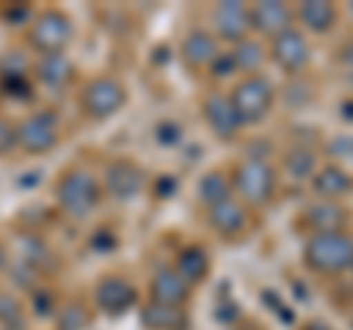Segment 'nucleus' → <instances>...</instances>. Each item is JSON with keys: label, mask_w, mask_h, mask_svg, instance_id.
<instances>
[{"label": "nucleus", "mask_w": 353, "mask_h": 330, "mask_svg": "<svg viewBox=\"0 0 353 330\" xmlns=\"http://www.w3.org/2000/svg\"><path fill=\"white\" fill-rule=\"evenodd\" d=\"M341 21V9L330 0H303L294 6V24L306 36H330Z\"/></svg>", "instance_id": "18"}, {"label": "nucleus", "mask_w": 353, "mask_h": 330, "mask_svg": "<svg viewBox=\"0 0 353 330\" xmlns=\"http://www.w3.org/2000/svg\"><path fill=\"white\" fill-rule=\"evenodd\" d=\"M324 153L330 157V162H339V165H345V168H350L353 165V136L330 139V145L324 148Z\"/></svg>", "instance_id": "29"}, {"label": "nucleus", "mask_w": 353, "mask_h": 330, "mask_svg": "<svg viewBox=\"0 0 353 330\" xmlns=\"http://www.w3.org/2000/svg\"><path fill=\"white\" fill-rule=\"evenodd\" d=\"M74 41V21L62 9H41L39 15L30 18L27 24V45L36 57H53V53H65Z\"/></svg>", "instance_id": "6"}, {"label": "nucleus", "mask_w": 353, "mask_h": 330, "mask_svg": "<svg viewBox=\"0 0 353 330\" xmlns=\"http://www.w3.org/2000/svg\"><path fill=\"white\" fill-rule=\"evenodd\" d=\"M350 274H353V269H350Z\"/></svg>", "instance_id": "37"}, {"label": "nucleus", "mask_w": 353, "mask_h": 330, "mask_svg": "<svg viewBox=\"0 0 353 330\" xmlns=\"http://www.w3.org/2000/svg\"><path fill=\"white\" fill-rule=\"evenodd\" d=\"M250 32L262 41H271L289 27H294V6L285 0H256L250 3Z\"/></svg>", "instance_id": "12"}, {"label": "nucleus", "mask_w": 353, "mask_h": 330, "mask_svg": "<svg viewBox=\"0 0 353 330\" xmlns=\"http://www.w3.org/2000/svg\"><path fill=\"white\" fill-rule=\"evenodd\" d=\"M350 330H353V316H350Z\"/></svg>", "instance_id": "35"}, {"label": "nucleus", "mask_w": 353, "mask_h": 330, "mask_svg": "<svg viewBox=\"0 0 353 330\" xmlns=\"http://www.w3.org/2000/svg\"><path fill=\"white\" fill-rule=\"evenodd\" d=\"M139 322L145 330H192V318L185 307H165L153 301L139 310Z\"/></svg>", "instance_id": "22"}, {"label": "nucleus", "mask_w": 353, "mask_h": 330, "mask_svg": "<svg viewBox=\"0 0 353 330\" xmlns=\"http://www.w3.org/2000/svg\"><path fill=\"white\" fill-rule=\"evenodd\" d=\"M0 324L6 330L24 327V307H21V301H15L12 295H0Z\"/></svg>", "instance_id": "27"}, {"label": "nucleus", "mask_w": 353, "mask_h": 330, "mask_svg": "<svg viewBox=\"0 0 353 330\" xmlns=\"http://www.w3.org/2000/svg\"><path fill=\"white\" fill-rule=\"evenodd\" d=\"M227 197H233V183H230V171L227 168H209L201 180H197V204L203 210L224 204Z\"/></svg>", "instance_id": "25"}, {"label": "nucleus", "mask_w": 353, "mask_h": 330, "mask_svg": "<svg viewBox=\"0 0 353 330\" xmlns=\"http://www.w3.org/2000/svg\"><path fill=\"white\" fill-rule=\"evenodd\" d=\"M53 197H57L59 210L74 218V222H85L103 201V186L88 168H68L59 174L57 186H53Z\"/></svg>", "instance_id": "3"}, {"label": "nucleus", "mask_w": 353, "mask_h": 330, "mask_svg": "<svg viewBox=\"0 0 353 330\" xmlns=\"http://www.w3.org/2000/svg\"><path fill=\"white\" fill-rule=\"evenodd\" d=\"M88 327V310L80 301H68L57 310V330H85Z\"/></svg>", "instance_id": "26"}, {"label": "nucleus", "mask_w": 353, "mask_h": 330, "mask_svg": "<svg viewBox=\"0 0 353 330\" xmlns=\"http://www.w3.org/2000/svg\"><path fill=\"white\" fill-rule=\"evenodd\" d=\"M148 295L153 304H165V307H189L194 286L183 278L174 266H162L148 283Z\"/></svg>", "instance_id": "17"}, {"label": "nucleus", "mask_w": 353, "mask_h": 330, "mask_svg": "<svg viewBox=\"0 0 353 330\" xmlns=\"http://www.w3.org/2000/svg\"><path fill=\"white\" fill-rule=\"evenodd\" d=\"M233 53V62L241 77H253V74H262V68L268 65V41H262L256 36H248L241 39L239 45L230 48Z\"/></svg>", "instance_id": "24"}, {"label": "nucleus", "mask_w": 353, "mask_h": 330, "mask_svg": "<svg viewBox=\"0 0 353 330\" xmlns=\"http://www.w3.org/2000/svg\"><path fill=\"white\" fill-rule=\"evenodd\" d=\"M268 62H274V68L283 71L289 80L306 77L309 65H312V41L294 24L268 41Z\"/></svg>", "instance_id": "7"}, {"label": "nucleus", "mask_w": 353, "mask_h": 330, "mask_svg": "<svg viewBox=\"0 0 353 330\" xmlns=\"http://www.w3.org/2000/svg\"><path fill=\"white\" fill-rule=\"evenodd\" d=\"M12 151H18V124L6 115H0V157H6Z\"/></svg>", "instance_id": "30"}, {"label": "nucleus", "mask_w": 353, "mask_h": 330, "mask_svg": "<svg viewBox=\"0 0 353 330\" xmlns=\"http://www.w3.org/2000/svg\"><path fill=\"white\" fill-rule=\"evenodd\" d=\"M127 101H130V92L121 77L97 74L80 89L77 106H80V113L88 121H106V118H115L127 106Z\"/></svg>", "instance_id": "5"}, {"label": "nucleus", "mask_w": 353, "mask_h": 330, "mask_svg": "<svg viewBox=\"0 0 353 330\" xmlns=\"http://www.w3.org/2000/svg\"><path fill=\"white\" fill-rule=\"evenodd\" d=\"M230 183H233V197H239L253 213L265 210L277 201L280 192V171L268 157H241L230 165Z\"/></svg>", "instance_id": "1"}, {"label": "nucleus", "mask_w": 353, "mask_h": 330, "mask_svg": "<svg viewBox=\"0 0 353 330\" xmlns=\"http://www.w3.org/2000/svg\"><path fill=\"white\" fill-rule=\"evenodd\" d=\"M174 269L180 271L192 286H197V283H203L209 274H212V257H209L206 245H201V242H192V245H185V248L176 251Z\"/></svg>", "instance_id": "23"}, {"label": "nucleus", "mask_w": 353, "mask_h": 330, "mask_svg": "<svg viewBox=\"0 0 353 330\" xmlns=\"http://www.w3.org/2000/svg\"><path fill=\"white\" fill-rule=\"evenodd\" d=\"M350 12H353V3H350Z\"/></svg>", "instance_id": "36"}, {"label": "nucleus", "mask_w": 353, "mask_h": 330, "mask_svg": "<svg viewBox=\"0 0 353 330\" xmlns=\"http://www.w3.org/2000/svg\"><path fill=\"white\" fill-rule=\"evenodd\" d=\"M6 266H9V257H6V248H3V242H0V274L6 271Z\"/></svg>", "instance_id": "33"}, {"label": "nucleus", "mask_w": 353, "mask_h": 330, "mask_svg": "<svg viewBox=\"0 0 353 330\" xmlns=\"http://www.w3.org/2000/svg\"><path fill=\"white\" fill-rule=\"evenodd\" d=\"M301 262L315 278H341L353 269V233L333 230V233H315L303 242Z\"/></svg>", "instance_id": "2"}, {"label": "nucleus", "mask_w": 353, "mask_h": 330, "mask_svg": "<svg viewBox=\"0 0 353 330\" xmlns=\"http://www.w3.org/2000/svg\"><path fill=\"white\" fill-rule=\"evenodd\" d=\"M157 139L162 148H176L183 142V124H176V121H162L157 127Z\"/></svg>", "instance_id": "31"}, {"label": "nucleus", "mask_w": 353, "mask_h": 330, "mask_svg": "<svg viewBox=\"0 0 353 330\" xmlns=\"http://www.w3.org/2000/svg\"><path fill=\"white\" fill-rule=\"evenodd\" d=\"M309 192L315 195V201H345L353 195V171L327 159L309 177Z\"/></svg>", "instance_id": "16"}, {"label": "nucleus", "mask_w": 353, "mask_h": 330, "mask_svg": "<svg viewBox=\"0 0 353 330\" xmlns=\"http://www.w3.org/2000/svg\"><path fill=\"white\" fill-rule=\"evenodd\" d=\"M250 3H241V0H227V3H215L212 6V36L218 41H227V45H239L241 39L250 36Z\"/></svg>", "instance_id": "15"}, {"label": "nucleus", "mask_w": 353, "mask_h": 330, "mask_svg": "<svg viewBox=\"0 0 353 330\" xmlns=\"http://www.w3.org/2000/svg\"><path fill=\"white\" fill-rule=\"evenodd\" d=\"M139 304L136 283L124 274H106L94 286V307L106 316H124L127 310Z\"/></svg>", "instance_id": "14"}, {"label": "nucleus", "mask_w": 353, "mask_h": 330, "mask_svg": "<svg viewBox=\"0 0 353 330\" xmlns=\"http://www.w3.org/2000/svg\"><path fill=\"white\" fill-rule=\"evenodd\" d=\"M101 186H103V195L115 197V201H136L148 189V171L136 159L118 157L106 165Z\"/></svg>", "instance_id": "10"}, {"label": "nucleus", "mask_w": 353, "mask_h": 330, "mask_svg": "<svg viewBox=\"0 0 353 330\" xmlns=\"http://www.w3.org/2000/svg\"><path fill=\"white\" fill-rule=\"evenodd\" d=\"M230 104H233L236 115L241 121V127H256L271 115V109L277 106L280 89L271 83V77L253 74V77H239L233 83V89L227 92Z\"/></svg>", "instance_id": "4"}, {"label": "nucleus", "mask_w": 353, "mask_h": 330, "mask_svg": "<svg viewBox=\"0 0 353 330\" xmlns=\"http://www.w3.org/2000/svg\"><path fill=\"white\" fill-rule=\"evenodd\" d=\"M318 165H321V151L315 145H306V142H294L283 151L277 171L280 177H289L294 183H309V177L318 171Z\"/></svg>", "instance_id": "20"}, {"label": "nucleus", "mask_w": 353, "mask_h": 330, "mask_svg": "<svg viewBox=\"0 0 353 330\" xmlns=\"http://www.w3.org/2000/svg\"><path fill=\"white\" fill-rule=\"evenodd\" d=\"M62 139V118L57 109H36L18 124V151L27 157H44L59 145Z\"/></svg>", "instance_id": "8"}, {"label": "nucleus", "mask_w": 353, "mask_h": 330, "mask_svg": "<svg viewBox=\"0 0 353 330\" xmlns=\"http://www.w3.org/2000/svg\"><path fill=\"white\" fill-rule=\"evenodd\" d=\"M36 80L44 89L53 92H65L68 86L77 80V65L71 62L68 53H53V57H39L36 62Z\"/></svg>", "instance_id": "21"}, {"label": "nucleus", "mask_w": 353, "mask_h": 330, "mask_svg": "<svg viewBox=\"0 0 353 330\" xmlns=\"http://www.w3.org/2000/svg\"><path fill=\"white\" fill-rule=\"evenodd\" d=\"M339 115H341V121L353 124V97H347V101H341V104H339Z\"/></svg>", "instance_id": "32"}, {"label": "nucleus", "mask_w": 353, "mask_h": 330, "mask_svg": "<svg viewBox=\"0 0 353 330\" xmlns=\"http://www.w3.org/2000/svg\"><path fill=\"white\" fill-rule=\"evenodd\" d=\"M201 115H203V124L206 130L212 133L218 142H236L241 136V121L236 115L233 104H230V95L221 92V89H212L203 95L201 101Z\"/></svg>", "instance_id": "11"}, {"label": "nucleus", "mask_w": 353, "mask_h": 330, "mask_svg": "<svg viewBox=\"0 0 353 330\" xmlns=\"http://www.w3.org/2000/svg\"><path fill=\"white\" fill-rule=\"evenodd\" d=\"M301 330H330V327H327L324 322H306Z\"/></svg>", "instance_id": "34"}, {"label": "nucleus", "mask_w": 353, "mask_h": 330, "mask_svg": "<svg viewBox=\"0 0 353 330\" xmlns=\"http://www.w3.org/2000/svg\"><path fill=\"white\" fill-rule=\"evenodd\" d=\"M209 80L212 83H227V80H236L239 77V68H236V62H233V53L230 50H221L218 57H215V62L209 65Z\"/></svg>", "instance_id": "28"}, {"label": "nucleus", "mask_w": 353, "mask_h": 330, "mask_svg": "<svg viewBox=\"0 0 353 330\" xmlns=\"http://www.w3.org/2000/svg\"><path fill=\"white\" fill-rule=\"evenodd\" d=\"M301 222L309 230V236H315V233H333V230H347L350 210L341 201H312L309 206H303Z\"/></svg>", "instance_id": "19"}, {"label": "nucleus", "mask_w": 353, "mask_h": 330, "mask_svg": "<svg viewBox=\"0 0 353 330\" xmlns=\"http://www.w3.org/2000/svg\"><path fill=\"white\" fill-rule=\"evenodd\" d=\"M206 227L224 242H241L253 233L256 215H253L250 206H245L239 197H227L224 204L206 210Z\"/></svg>", "instance_id": "9"}, {"label": "nucleus", "mask_w": 353, "mask_h": 330, "mask_svg": "<svg viewBox=\"0 0 353 330\" xmlns=\"http://www.w3.org/2000/svg\"><path fill=\"white\" fill-rule=\"evenodd\" d=\"M176 53H180L183 68L197 77V74H206L209 65L215 62V57L221 53V41L212 36V30H206V27H192V30L183 36Z\"/></svg>", "instance_id": "13"}]
</instances>
